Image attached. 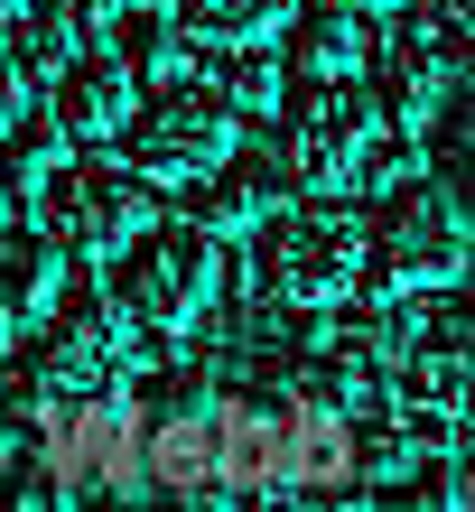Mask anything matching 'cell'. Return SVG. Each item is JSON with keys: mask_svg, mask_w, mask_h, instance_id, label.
<instances>
[{"mask_svg": "<svg viewBox=\"0 0 475 512\" xmlns=\"http://www.w3.org/2000/svg\"><path fill=\"white\" fill-rule=\"evenodd\" d=\"M233 289V252L215 243L205 224H140L122 243L103 252V308H122L131 326H150V336H205Z\"/></svg>", "mask_w": 475, "mask_h": 512, "instance_id": "cell-1", "label": "cell"}, {"mask_svg": "<svg viewBox=\"0 0 475 512\" xmlns=\"http://www.w3.org/2000/svg\"><path fill=\"white\" fill-rule=\"evenodd\" d=\"M38 410V466L56 503H84V494H150L140 485V438H150V410H140L131 382H94V391H66V401H28Z\"/></svg>", "mask_w": 475, "mask_h": 512, "instance_id": "cell-2", "label": "cell"}, {"mask_svg": "<svg viewBox=\"0 0 475 512\" xmlns=\"http://www.w3.org/2000/svg\"><path fill=\"white\" fill-rule=\"evenodd\" d=\"M28 215H38V233H56L66 252L103 261L122 233H140L159 215V196H150V177H140L131 159H84V149H75L47 187H28Z\"/></svg>", "mask_w": 475, "mask_h": 512, "instance_id": "cell-3", "label": "cell"}, {"mask_svg": "<svg viewBox=\"0 0 475 512\" xmlns=\"http://www.w3.org/2000/svg\"><path fill=\"white\" fill-rule=\"evenodd\" d=\"M233 103L215 94V84H187L177 75L159 103H131V122L112 131L122 140V159L140 168V177H159V187H187V177H205V168H233Z\"/></svg>", "mask_w": 475, "mask_h": 512, "instance_id": "cell-4", "label": "cell"}, {"mask_svg": "<svg viewBox=\"0 0 475 512\" xmlns=\"http://www.w3.org/2000/svg\"><path fill=\"white\" fill-rule=\"evenodd\" d=\"M466 187H448V177L410 168L392 177V196H382V261L401 270L410 289H466Z\"/></svg>", "mask_w": 475, "mask_h": 512, "instance_id": "cell-5", "label": "cell"}, {"mask_svg": "<svg viewBox=\"0 0 475 512\" xmlns=\"http://www.w3.org/2000/svg\"><path fill=\"white\" fill-rule=\"evenodd\" d=\"M261 261H271V289L299 298V308H336L354 261H364V224L345 205H289V215L261 233Z\"/></svg>", "mask_w": 475, "mask_h": 512, "instance_id": "cell-6", "label": "cell"}, {"mask_svg": "<svg viewBox=\"0 0 475 512\" xmlns=\"http://www.w3.org/2000/svg\"><path fill=\"white\" fill-rule=\"evenodd\" d=\"M280 503V391H215V503Z\"/></svg>", "mask_w": 475, "mask_h": 512, "instance_id": "cell-7", "label": "cell"}, {"mask_svg": "<svg viewBox=\"0 0 475 512\" xmlns=\"http://www.w3.org/2000/svg\"><path fill=\"white\" fill-rule=\"evenodd\" d=\"M140 410H150V401H140ZM140 485H150V494H177V503H215V401H196V410H150Z\"/></svg>", "mask_w": 475, "mask_h": 512, "instance_id": "cell-8", "label": "cell"}, {"mask_svg": "<svg viewBox=\"0 0 475 512\" xmlns=\"http://www.w3.org/2000/svg\"><path fill=\"white\" fill-rule=\"evenodd\" d=\"M280 466H289V494H317V503L354 494V419L280 391Z\"/></svg>", "mask_w": 475, "mask_h": 512, "instance_id": "cell-9", "label": "cell"}, {"mask_svg": "<svg viewBox=\"0 0 475 512\" xmlns=\"http://www.w3.org/2000/svg\"><path fill=\"white\" fill-rule=\"evenodd\" d=\"M131 103H140V75H131V56H66V66H56V122H66V140L75 149H94V140H112L131 122Z\"/></svg>", "mask_w": 475, "mask_h": 512, "instance_id": "cell-10", "label": "cell"}, {"mask_svg": "<svg viewBox=\"0 0 475 512\" xmlns=\"http://www.w3.org/2000/svg\"><path fill=\"white\" fill-rule=\"evenodd\" d=\"M66 243L56 233H38V224H0V298H10V317H19V336L28 326H47L56 308H66Z\"/></svg>", "mask_w": 475, "mask_h": 512, "instance_id": "cell-11", "label": "cell"}, {"mask_svg": "<svg viewBox=\"0 0 475 512\" xmlns=\"http://www.w3.org/2000/svg\"><path fill=\"white\" fill-rule=\"evenodd\" d=\"M299 66H308V84H354L364 75V56H373V19L354 10V0H299Z\"/></svg>", "mask_w": 475, "mask_h": 512, "instance_id": "cell-12", "label": "cell"}, {"mask_svg": "<svg viewBox=\"0 0 475 512\" xmlns=\"http://www.w3.org/2000/svg\"><path fill=\"white\" fill-rule=\"evenodd\" d=\"M299 401H317V410H336V419H354V410H382V364L373 354H354V345H326V354H299Z\"/></svg>", "mask_w": 475, "mask_h": 512, "instance_id": "cell-13", "label": "cell"}, {"mask_svg": "<svg viewBox=\"0 0 475 512\" xmlns=\"http://www.w3.org/2000/svg\"><path fill=\"white\" fill-rule=\"evenodd\" d=\"M289 10H299V0H177V38L187 47H243V38H271V28H289Z\"/></svg>", "mask_w": 475, "mask_h": 512, "instance_id": "cell-14", "label": "cell"}, {"mask_svg": "<svg viewBox=\"0 0 475 512\" xmlns=\"http://www.w3.org/2000/svg\"><path fill=\"white\" fill-rule=\"evenodd\" d=\"M215 94L233 103V122H271V112L289 103V66L261 38H243V47H224V84Z\"/></svg>", "mask_w": 475, "mask_h": 512, "instance_id": "cell-15", "label": "cell"}, {"mask_svg": "<svg viewBox=\"0 0 475 512\" xmlns=\"http://www.w3.org/2000/svg\"><path fill=\"white\" fill-rule=\"evenodd\" d=\"M0 140H10V168H0V177H10V196L47 187V177L75 159V140H66V122H56V112H19V122L0 131Z\"/></svg>", "mask_w": 475, "mask_h": 512, "instance_id": "cell-16", "label": "cell"}, {"mask_svg": "<svg viewBox=\"0 0 475 512\" xmlns=\"http://www.w3.org/2000/svg\"><path fill=\"white\" fill-rule=\"evenodd\" d=\"M261 205H271V196H261V187H243V177H224V168L187 177V224H205V233H215V243H243Z\"/></svg>", "mask_w": 475, "mask_h": 512, "instance_id": "cell-17", "label": "cell"}, {"mask_svg": "<svg viewBox=\"0 0 475 512\" xmlns=\"http://www.w3.org/2000/svg\"><path fill=\"white\" fill-rule=\"evenodd\" d=\"M410 466H420V447H410L401 410H382V419L354 410V494H364V485H401Z\"/></svg>", "mask_w": 475, "mask_h": 512, "instance_id": "cell-18", "label": "cell"}, {"mask_svg": "<svg viewBox=\"0 0 475 512\" xmlns=\"http://www.w3.org/2000/svg\"><path fill=\"white\" fill-rule=\"evenodd\" d=\"M75 47H84L75 0H28V10H19V66H28V75H56Z\"/></svg>", "mask_w": 475, "mask_h": 512, "instance_id": "cell-19", "label": "cell"}, {"mask_svg": "<svg viewBox=\"0 0 475 512\" xmlns=\"http://www.w3.org/2000/svg\"><path fill=\"white\" fill-rule=\"evenodd\" d=\"M19 112H28V66H19L10 47H0V131H10Z\"/></svg>", "mask_w": 475, "mask_h": 512, "instance_id": "cell-20", "label": "cell"}, {"mask_svg": "<svg viewBox=\"0 0 475 512\" xmlns=\"http://www.w3.org/2000/svg\"><path fill=\"white\" fill-rule=\"evenodd\" d=\"M122 10H140V0H75V19H84V28H103V19H122Z\"/></svg>", "mask_w": 475, "mask_h": 512, "instance_id": "cell-21", "label": "cell"}, {"mask_svg": "<svg viewBox=\"0 0 475 512\" xmlns=\"http://www.w3.org/2000/svg\"><path fill=\"white\" fill-rule=\"evenodd\" d=\"M0 485H10V401H0Z\"/></svg>", "mask_w": 475, "mask_h": 512, "instance_id": "cell-22", "label": "cell"}, {"mask_svg": "<svg viewBox=\"0 0 475 512\" xmlns=\"http://www.w3.org/2000/svg\"><path fill=\"white\" fill-rule=\"evenodd\" d=\"M19 345V317H10V298H0V354H10Z\"/></svg>", "mask_w": 475, "mask_h": 512, "instance_id": "cell-23", "label": "cell"}, {"mask_svg": "<svg viewBox=\"0 0 475 512\" xmlns=\"http://www.w3.org/2000/svg\"><path fill=\"white\" fill-rule=\"evenodd\" d=\"M354 10H364V19H382V10H401V0H354Z\"/></svg>", "mask_w": 475, "mask_h": 512, "instance_id": "cell-24", "label": "cell"}, {"mask_svg": "<svg viewBox=\"0 0 475 512\" xmlns=\"http://www.w3.org/2000/svg\"><path fill=\"white\" fill-rule=\"evenodd\" d=\"M19 10H28V0H0V28H10V19H19Z\"/></svg>", "mask_w": 475, "mask_h": 512, "instance_id": "cell-25", "label": "cell"}, {"mask_svg": "<svg viewBox=\"0 0 475 512\" xmlns=\"http://www.w3.org/2000/svg\"><path fill=\"white\" fill-rule=\"evenodd\" d=\"M0 224H10V177H0Z\"/></svg>", "mask_w": 475, "mask_h": 512, "instance_id": "cell-26", "label": "cell"}]
</instances>
